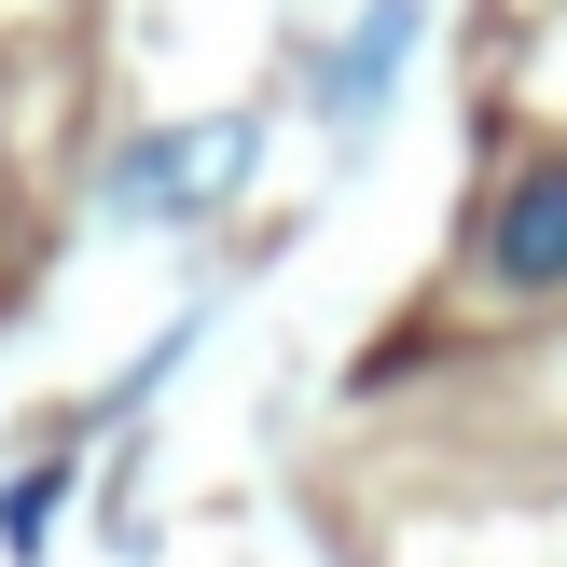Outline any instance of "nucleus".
I'll use <instances>...</instances> for the list:
<instances>
[{
  "label": "nucleus",
  "instance_id": "nucleus-4",
  "mask_svg": "<svg viewBox=\"0 0 567 567\" xmlns=\"http://www.w3.org/2000/svg\"><path fill=\"white\" fill-rule=\"evenodd\" d=\"M55 513H70V457H42V471H14V485H0V554H42L55 540Z\"/></svg>",
  "mask_w": 567,
  "mask_h": 567
},
{
  "label": "nucleus",
  "instance_id": "nucleus-1",
  "mask_svg": "<svg viewBox=\"0 0 567 567\" xmlns=\"http://www.w3.org/2000/svg\"><path fill=\"white\" fill-rule=\"evenodd\" d=\"M249 153H264L249 111L125 138V153H111V221H221V208H236V181H249Z\"/></svg>",
  "mask_w": 567,
  "mask_h": 567
},
{
  "label": "nucleus",
  "instance_id": "nucleus-3",
  "mask_svg": "<svg viewBox=\"0 0 567 567\" xmlns=\"http://www.w3.org/2000/svg\"><path fill=\"white\" fill-rule=\"evenodd\" d=\"M415 42H430V0H360V28L332 42V70H319V111H332V125H374Z\"/></svg>",
  "mask_w": 567,
  "mask_h": 567
},
{
  "label": "nucleus",
  "instance_id": "nucleus-2",
  "mask_svg": "<svg viewBox=\"0 0 567 567\" xmlns=\"http://www.w3.org/2000/svg\"><path fill=\"white\" fill-rule=\"evenodd\" d=\"M485 291L513 305H554L567 291V153H526L485 208Z\"/></svg>",
  "mask_w": 567,
  "mask_h": 567
}]
</instances>
